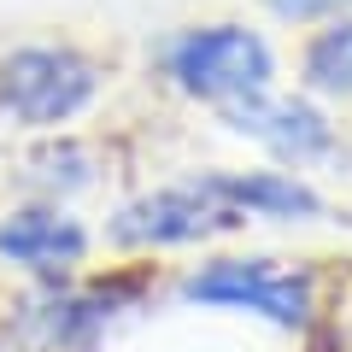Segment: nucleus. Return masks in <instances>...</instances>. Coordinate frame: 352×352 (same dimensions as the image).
I'll return each mask as SVG.
<instances>
[{"label":"nucleus","mask_w":352,"mask_h":352,"mask_svg":"<svg viewBox=\"0 0 352 352\" xmlns=\"http://www.w3.org/2000/svg\"><path fill=\"white\" fill-rule=\"evenodd\" d=\"M188 300H212V305H241L258 311L282 329H305L311 323V276L305 270H282L270 258H223L200 276H188Z\"/></svg>","instance_id":"7ed1b4c3"},{"label":"nucleus","mask_w":352,"mask_h":352,"mask_svg":"<svg viewBox=\"0 0 352 352\" xmlns=\"http://www.w3.org/2000/svg\"><path fill=\"white\" fill-rule=\"evenodd\" d=\"M94 65L71 47H24L0 65V106L18 124H65L94 100Z\"/></svg>","instance_id":"f03ea898"},{"label":"nucleus","mask_w":352,"mask_h":352,"mask_svg":"<svg viewBox=\"0 0 352 352\" xmlns=\"http://www.w3.org/2000/svg\"><path fill=\"white\" fill-rule=\"evenodd\" d=\"M235 223H241L235 206H223L200 182H188V188H164V194H147V200L124 206L112 223V241H124V247H182V241L223 235Z\"/></svg>","instance_id":"20e7f679"},{"label":"nucleus","mask_w":352,"mask_h":352,"mask_svg":"<svg viewBox=\"0 0 352 352\" xmlns=\"http://www.w3.org/2000/svg\"><path fill=\"white\" fill-rule=\"evenodd\" d=\"M223 118L229 129H241V135L264 141L270 153H282V159H317V153L335 147V135H329L323 112H311L305 100H270V94H241V100H223Z\"/></svg>","instance_id":"39448f33"},{"label":"nucleus","mask_w":352,"mask_h":352,"mask_svg":"<svg viewBox=\"0 0 352 352\" xmlns=\"http://www.w3.org/2000/svg\"><path fill=\"white\" fill-rule=\"evenodd\" d=\"M305 76L323 94H352V24H329L305 47Z\"/></svg>","instance_id":"6e6552de"},{"label":"nucleus","mask_w":352,"mask_h":352,"mask_svg":"<svg viewBox=\"0 0 352 352\" xmlns=\"http://www.w3.org/2000/svg\"><path fill=\"white\" fill-rule=\"evenodd\" d=\"M0 252H6L12 264H30V270H41V276H59V270L82 264L88 235L71 223V217L47 212V206H30V212L6 217V229H0Z\"/></svg>","instance_id":"423d86ee"},{"label":"nucleus","mask_w":352,"mask_h":352,"mask_svg":"<svg viewBox=\"0 0 352 352\" xmlns=\"http://www.w3.org/2000/svg\"><path fill=\"white\" fill-rule=\"evenodd\" d=\"M282 12L294 18H317V12H340V6H352V0H276Z\"/></svg>","instance_id":"1a4fd4ad"},{"label":"nucleus","mask_w":352,"mask_h":352,"mask_svg":"<svg viewBox=\"0 0 352 352\" xmlns=\"http://www.w3.org/2000/svg\"><path fill=\"white\" fill-rule=\"evenodd\" d=\"M200 188L217 194L223 206H235V212H252V217H317V212H323V200H317L305 182L276 176V170H252V176H200Z\"/></svg>","instance_id":"0eeeda50"},{"label":"nucleus","mask_w":352,"mask_h":352,"mask_svg":"<svg viewBox=\"0 0 352 352\" xmlns=\"http://www.w3.org/2000/svg\"><path fill=\"white\" fill-rule=\"evenodd\" d=\"M176 88H188L200 100H241V94H264L270 88V47H264L252 30L241 24H206V30H188V36H176L170 53Z\"/></svg>","instance_id":"f257e3e1"}]
</instances>
